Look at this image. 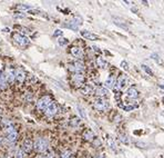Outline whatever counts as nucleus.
<instances>
[{
    "mask_svg": "<svg viewBox=\"0 0 164 158\" xmlns=\"http://www.w3.org/2000/svg\"><path fill=\"white\" fill-rule=\"evenodd\" d=\"M12 39L21 48H26L30 45V39L28 38L27 36L22 35V34H20V32H13V34H12Z\"/></svg>",
    "mask_w": 164,
    "mask_h": 158,
    "instance_id": "obj_1",
    "label": "nucleus"
},
{
    "mask_svg": "<svg viewBox=\"0 0 164 158\" xmlns=\"http://www.w3.org/2000/svg\"><path fill=\"white\" fill-rule=\"evenodd\" d=\"M49 148V142L44 137H39L35 142V150L37 153H46Z\"/></svg>",
    "mask_w": 164,
    "mask_h": 158,
    "instance_id": "obj_2",
    "label": "nucleus"
},
{
    "mask_svg": "<svg viewBox=\"0 0 164 158\" xmlns=\"http://www.w3.org/2000/svg\"><path fill=\"white\" fill-rule=\"evenodd\" d=\"M129 83V77L126 75H120L117 79V83H115V86H114V92L117 94L120 90H122L124 87H126V85Z\"/></svg>",
    "mask_w": 164,
    "mask_h": 158,
    "instance_id": "obj_3",
    "label": "nucleus"
},
{
    "mask_svg": "<svg viewBox=\"0 0 164 158\" xmlns=\"http://www.w3.org/2000/svg\"><path fill=\"white\" fill-rule=\"evenodd\" d=\"M93 107L99 111H106L110 108V103L104 98H97L93 101Z\"/></svg>",
    "mask_w": 164,
    "mask_h": 158,
    "instance_id": "obj_4",
    "label": "nucleus"
},
{
    "mask_svg": "<svg viewBox=\"0 0 164 158\" xmlns=\"http://www.w3.org/2000/svg\"><path fill=\"white\" fill-rule=\"evenodd\" d=\"M52 103H53V100L51 99L50 96H43V97H41V98L37 101V108L41 111H46V109H47Z\"/></svg>",
    "mask_w": 164,
    "mask_h": 158,
    "instance_id": "obj_5",
    "label": "nucleus"
},
{
    "mask_svg": "<svg viewBox=\"0 0 164 158\" xmlns=\"http://www.w3.org/2000/svg\"><path fill=\"white\" fill-rule=\"evenodd\" d=\"M84 80H86V77L83 75V72L72 74V76H71V81H72L74 87L77 88L83 87V86H84Z\"/></svg>",
    "mask_w": 164,
    "mask_h": 158,
    "instance_id": "obj_6",
    "label": "nucleus"
},
{
    "mask_svg": "<svg viewBox=\"0 0 164 158\" xmlns=\"http://www.w3.org/2000/svg\"><path fill=\"white\" fill-rule=\"evenodd\" d=\"M68 69L72 72V74H79V72H83L86 69L84 63L81 61H73L71 63H68Z\"/></svg>",
    "mask_w": 164,
    "mask_h": 158,
    "instance_id": "obj_7",
    "label": "nucleus"
},
{
    "mask_svg": "<svg viewBox=\"0 0 164 158\" xmlns=\"http://www.w3.org/2000/svg\"><path fill=\"white\" fill-rule=\"evenodd\" d=\"M81 25H82V19H81V18H79V17H75L74 19L69 20L68 22L63 24V27L69 28V29L73 30V31H78L79 27H80Z\"/></svg>",
    "mask_w": 164,
    "mask_h": 158,
    "instance_id": "obj_8",
    "label": "nucleus"
},
{
    "mask_svg": "<svg viewBox=\"0 0 164 158\" xmlns=\"http://www.w3.org/2000/svg\"><path fill=\"white\" fill-rule=\"evenodd\" d=\"M35 148V142H32L31 139H24V144H22V148L21 149L24 151V154H29V153H31V150Z\"/></svg>",
    "mask_w": 164,
    "mask_h": 158,
    "instance_id": "obj_9",
    "label": "nucleus"
},
{
    "mask_svg": "<svg viewBox=\"0 0 164 158\" xmlns=\"http://www.w3.org/2000/svg\"><path fill=\"white\" fill-rule=\"evenodd\" d=\"M70 54L75 59L80 60L83 58V50L80 47H77V46H73V47L70 48Z\"/></svg>",
    "mask_w": 164,
    "mask_h": 158,
    "instance_id": "obj_10",
    "label": "nucleus"
},
{
    "mask_svg": "<svg viewBox=\"0 0 164 158\" xmlns=\"http://www.w3.org/2000/svg\"><path fill=\"white\" fill-rule=\"evenodd\" d=\"M82 137L84 140L86 142H93L95 139L98 138L95 134L93 133V130H91V129H86V130L83 131V134H82Z\"/></svg>",
    "mask_w": 164,
    "mask_h": 158,
    "instance_id": "obj_11",
    "label": "nucleus"
},
{
    "mask_svg": "<svg viewBox=\"0 0 164 158\" xmlns=\"http://www.w3.org/2000/svg\"><path fill=\"white\" fill-rule=\"evenodd\" d=\"M44 113H46V116H47V117H49V118L53 117V116H55V115L58 113V105H57V104L53 101V103L51 104L50 106H49L47 109H46V111H44Z\"/></svg>",
    "mask_w": 164,
    "mask_h": 158,
    "instance_id": "obj_12",
    "label": "nucleus"
},
{
    "mask_svg": "<svg viewBox=\"0 0 164 158\" xmlns=\"http://www.w3.org/2000/svg\"><path fill=\"white\" fill-rule=\"evenodd\" d=\"M15 71H16V81L19 83H22L26 80V71L22 69V68H17V69H15Z\"/></svg>",
    "mask_w": 164,
    "mask_h": 158,
    "instance_id": "obj_13",
    "label": "nucleus"
},
{
    "mask_svg": "<svg viewBox=\"0 0 164 158\" xmlns=\"http://www.w3.org/2000/svg\"><path fill=\"white\" fill-rule=\"evenodd\" d=\"M4 77H6V80L7 83H11L16 80V71L13 70L12 68H7V70L4 72Z\"/></svg>",
    "mask_w": 164,
    "mask_h": 158,
    "instance_id": "obj_14",
    "label": "nucleus"
},
{
    "mask_svg": "<svg viewBox=\"0 0 164 158\" xmlns=\"http://www.w3.org/2000/svg\"><path fill=\"white\" fill-rule=\"evenodd\" d=\"M81 36L84 38V39H88V40H92V41H95V40H99V36L93 34V32L89 31V30H81L80 31Z\"/></svg>",
    "mask_w": 164,
    "mask_h": 158,
    "instance_id": "obj_15",
    "label": "nucleus"
},
{
    "mask_svg": "<svg viewBox=\"0 0 164 158\" xmlns=\"http://www.w3.org/2000/svg\"><path fill=\"white\" fill-rule=\"evenodd\" d=\"M125 95L131 100H135L137 98V96H139V91L135 87H129L125 91Z\"/></svg>",
    "mask_w": 164,
    "mask_h": 158,
    "instance_id": "obj_16",
    "label": "nucleus"
},
{
    "mask_svg": "<svg viewBox=\"0 0 164 158\" xmlns=\"http://www.w3.org/2000/svg\"><path fill=\"white\" fill-rule=\"evenodd\" d=\"M94 94L98 96L99 98H104L106 96L109 95V90H108V88L106 87H97L95 88V90H94Z\"/></svg>",
    "mask_w": 164,
    "mask_h": 158,
    "instance_id": "obj_17",
    "label": "nucleus"
},
{
    "mask_svg": "<svg viewBox=\"0 0 164 158\" xmlns=\"http://www.w3.org/2000/svg\"><path fill=\"white\" fill-rule=\"evenodd\" d=\"M94 90H95V88H94L92 85H90V83H86V85H84V86L81 87V89H80L82 95H90V94H94Z\"/></svg>",
    "mask_w": 164,
    "mask_h": 158,
    "instance_id": "obj_18",
    "label": "nucleus"
},
{
    "mask_svg": "<svg viewBox=\"0 0 164 158\" xmlns=\"http://www.w3.org/2000/svg\"><path fill=\"white\" fill-rule=\"evenodd\" d=\"M18 138V133L17 130L12 131L10 134L6 135V139H4V142H15Z\"/></svg>",
    "mask_w": 164,
    "mask_h": 158,
    "instance_id": "obj_19",
    "label": "nucleus"
},
{
    "mask_svg": "<svg viewBox=\"0 0 164 158\" xmlns=\"http://www.w3.org/2000/svg\"><path fill=\"white\" fill-rule=\"evenodd\" d=\"M115 78H114L113 76L112 75H110L108 78H106V83H104V85H106V88H110V89H112L113 88L114 89V86H115Z\"/></svg>",
    "mask_w": 164,
    "mask_h": 158,
    "instance_id": "obj_20",
    "label": "nucleus"
},
{
    "mask_svg": "<svg viewBox=\"0 0 164 158\" xmlns=\"http://www.w3.org/2000/svg\"><path fill=\"white\" fill-rule=\"evenodd\" d=\"M0 125H1V127L4 129H8V128H10V127L13 126V124H12V121L10 120V119L8 118H2L1 119V121H0Z\"/></svg>",
    "mask_w": 164,
    "mask_h": 158,
    "instance_id": "obj_21",
    "label": "nucleus"
},
{
    "mask_svg": "<svg viewBox=\"0 0 164 158\" xmlns=\"http://www.w3.org/2000/svg\"><path fill=\"white\" fill-rule=\"evenodd\" d=\"M16 9L19 12H21V11H30V10H32V7L31 6H29V4H18L16 6Z\"/></svg>",
    "mask_w": 164,
    "mask_h": 158,
    "instance_id": "obj_22",
    "label": "nucleus"
},
{
    "mask_svg": "<svg viewBox=\"0 0 164 158\" xmlns=\"http://www.w3.org/2000/svg\"><path fill=\"white\" fill-rule=\"evenodd\" d=\"M97 65H98L100 68H103V69L108 68V66H109L108 61H106L103 57H97Z\"/></svg>",
    "mask_w": 164,
    "mask_h": 158,
    "instance_id": "obj_23",
    "label": "nucleus"
},
{
    "mask_svg": "<svg viewBox=\"0 0 164 158\" xmlns=\"http://www.w3.org/2000/svg\"><path fill=\"white\" fill-rule=\"evenodd\" d=\"M106 142H108V145H109L110 149L112 150V151H114V153H117V144H115V142H114V139L112 138V137L108 136V138H106Z\"/></svg>",
    "mask_w": 164,
    "mask_h": 158,
    "instance_id": "obj_24",
    "label": "nucleus"
},
{
    "mask_svg": "<svg viewBox=\"0 0 164 158\" xmlns=\"http://www.w3.org/2000/svg\"><path fill=\"white\" fill-rule=\"evenodd\" d=\"M113 20H114L113 22H114L115 25H117V27L122 28V29H125V30H128V29H129V27H128V25L125 24V22H123L122 20H120L119 18H115V17H114Z\"/></svg>",
    "mask_w": 164,
    "mask_h": 158,
    "instance_id": "obj_25",
    "label": "nucleus"
},
{
    "mask_svg": "<svg viewBox=\"0 0 164 158\" xmlns=\"http://www.w3.org/2000/svg\"><path fill=\"white\" fill-rule=\"evenodd\" d=\"M80 123H81V119L79 118V117H72V118L70 119V121H69V125H70L71 127L75 128V127H78L79 125H80Z\"/></svg>",
    "mask_w": 164,
    "mask_h": 158,
    "instance_id": "obj_26",
    "label": "nucleus"
},
{
    "mask_svg": "<svg viewBox=\"0 0 164 158\" xmlns=\"http://www.w3.org/2000/svg\"><path fill=\"white\" fill-rule=\"evenodd\" d=\"M141 68H142V69L144 70V72L146 74V75L151 76V77H152V76H154V74H153V70L150 67H148V65H145V63H142V65H141Z\"/></svg>",
    "mask_w": 164,
    "mask_h": 158,
    "instance_id": "obj_27",
    "label": "nucleus"
},
{
    "mask_svg": "<svg viewBox=\"0 0 164 158\" xmlns=\"http://www.w3.org/2000/svg\"><path fill=\"white\" fill-rule=\"evenodd\" d=\"M119 139H120V142H123L124 145H129L130 144V138L125 134H120L119 135Z\"/></svg>",
    "mask_w": 164,
    "mask_h": 158,
    "instance_id": "obj_28",
    "label": "nucleus"
},
{
    "mask_svg": "<svg viewBox=\"0 0 164 158\" xmlns=\"http://www.w3.org/2000/svg\"><path fill=\"white\" fill-rule=\"evenodd\" d=\"M151 58H152L154 61H155L157 65H163V61H162V59H161V57L157 54H155V52H153V54H151Z\"/></svg>",
    "mask_w": 164,
    "mask_h": 158,
    "instance_id": "obj_29",
    "label": "nucleus"
},
{
    "mask_svg": "<svg viewBox=\"0 0 164 158\" xmlns=\"http://www.w3.org/2000/svg\"><path fill=\"white\" fill-rule=\"evenodd\" d=\"M6 87H7V80L4 74H0V89H4Z\"/></svg>",
    "mask_w": 164,
    "mask_h": 158,
    "instance_id": "obj_30",
    "label": "nucleus"
},
{
    "mask_svg": "<svg viewBox=\"0 0 164 158\" xmlns=\"http://www.w3.org/2000/svg\"><path fill=\"white\" fill-rule=\"evenodd\" d=\"M32 98H33V95H32V92H30V91H27V92L24 95V101H31Z\"/></svg>",
    "mask_w": 164,
    "mask_h": 158,
    "instance_id": "obj_31",
    "label": "nucleus"
},
{
    "mask_svg": "<svg viewBox=\"0 0 164 158\" xmlns=\"http://www.w3.org/2000/svg\"><path fill=\"white\" fill-rule=\"evenodd\" d=\"M77 108H78V111H79V114H80V116H81V118L86 119V111H84V109H83L80 105H77Z\"/></svg>",
    "mask_w": 164,
    "mask_h": 158,
    "instance_id": "obj_32",
    "label": "nucleus"
},
{
    "mask_svg": "<svg viewBox=\"0 0 164 158\" xmlns=\"http://www.w3.org/2000/svg\"><path fill=\"white\" fill-rule=\"evenodd\" d=\"M15 158H24V151L22 149H18L16 150V154H15Z\"/></svg>",
    "mask_w": 164,
    "mask_h": 158,
    "instance_id": "obj_33",
    "label": "nucleus"
},
{
    "mask_svg": "<svg viewBox=\"0 0 164 158\" xmlns=\"http://www.w3.org/2000/svg\"><path fill=\"white\" fill-rule=\"evenodd\" d=\"M120 67H121L123 70L128 71L129 70V63H128L126 60H122L121 63H120Z\"/></svg>",
    "mask_w": 164,
    "mask_h": 158,
    "instance_id": "obj_34",
    "label": "nucleus"
},
{
    "mask_svg": "<svg viewBox=\"0 0 164 158\" xmlns=\"http://www.w3.org/2000/svg\"><path fill=\"white\" fill-rule=\"evenodd\" d=\"M71 151L70 150H64V151H62L61 153V155H60V158H71Z\"/></svg>",
    "mask_w": 164,
    "mask_h": 158,
    "instance_id": "obj_35",
    "label": "nucleus"
},
{
    "mask_svg": "<svg viewBox=\"0 0 164 158\" xmlns=\"http://www.w3.org/2000/svg\"><path fill=\"white\" fill-rule=\"evenodd\" d=\"M58 44L60 46H66V45H68V39L64 37H60V38H58Z\"/></svg>",
    "mask_w": 164,
    "mask_h": 158,
    "instance_id": "obj_36",
    "label": "nucleus"
},
{
    "mask_svg": "<svg viewBox=\"0 0 164 158\" xmlns=\"http://www.w3.org/2000/svg\"><path fill=\"white\" fill-rule=\"evenodd\" d=\"M134 145L137 147H139V148H146V144L145 142H137V140H134Z\"/></svg>",
    "mask_w": 164,
    "mask_h": 158,
    "instance_id": "obj_37",
    "label": "nucleus"
},
{
    "mask_svg": "<svg viewBox=\"0 0 164 158\" xmlns=\"http://www.w3.org/2000/svg\"><path fill=\"white\" fill-rule=\"evenodd\" d=\"M62 35H63L62 30H59V29H57V30L53 32V36H55V37H59V38H60V37H62Z\"/></svg>",
    "mask_w": 164,
    "mask_h": 158,
    "instance_id": "obj_38",
    "label": "nucleus"
},
{
    "mask_svg": "<svg viewBox=\"0 0 164 158\" xmlns=\"http://www.w3.org/2000/svg\"><path fill=\"white\" fill-rule=\"evenodd\" d=\"M46 157L47 158H55V153L53 151H48L47 154H46Z\"/></svg>",
    "mask_w": 164,
    "mask_h": 158,
    "instance_id": "obj_39",
    "label": "nucleus"
},
{
    "mask_svg": "<svg viewBox=\"0 0 164 158\" xmlns=\"http://www.w3.org/2000/svg\"><path fill=\"white\" fill-rule=\"evenodd\" d=\"M13 17H15V18H24V17H26V15L18 12V13H15V15H13Z\"/></svg>",
    "mask_w": 164,
    "mask_h": 158,
    "instance_id": "obj_40",
    "label": "nucleus"
},
{
    "mask_svg": "<svg viewBox=\"0 0 164 158\" xmlns=\"http://www.w3.org/2000/svg\"><path fill=\"white\" fill-rule=\"evenodd\" d=\"M4 139L2 138V137H0V147L2 146V145H4Z\"/></svg>",
    "mask_w": 164,
    "mask_h": 158,
    "instance_id": "obj_41",
    "label": "nucleus"
},
{
    "mask_svg": "<svg viewBox=\"0 0 164 158\" xmlns=\"http://www.w3.org/2000/svg\"><path fill=\"white\" fill-rule=\"evenodd\" d=\"M98 158H106V154H99Z\"/></svg>",
    "mask_w": 164,
    "mask_h": 158,
    "instance_id": "obj_42",
    "label": "nucleus"
},
{
    "mask_svg": "<svg viewBox=\"0 0 164 158\" xmlns=\"http://www.w3.org/2000/svg\"><path fill=\"white\" fill-rule=\"evenodd\" d=\"M37 158H47V157H46V155H40V156H38Z\"/></svg>",
    "mask_w": 164,
    "mask_h": 158,
    "instance_id": "obj_43",
    "label": "nucleus"
},
{
    "mask_svg": "<svg viewBox=\"0 0 164 158\" xmlns=\"http://www.w3.org/2000/svg\"><path fill=\"white\" fill-rule=\"evenodd\" d=\"M132 11L134 12V13H137V10L135 8H132Z\"/></svg>",
    "mask_w": 164,
    "mask_h": 158,
    "instance_id": "obj_44",
    "label": "nucleus"
},
{
    "mask_svg": "<svg viewBox=\"0 0 164 158\" xmlns=\"http://www.w3.org/2000/svg\"><path fill=\"white\" fill-rule=\"evenodd\" d=\"M4 114V110H2V108H1V107H0V116H1V115Z\"/></svg>",
    "mask_w": 164,
    "mask_h": 158,
    "instance_id": "obj_45",
    "label": "nucleus"
},
{
    "mask_svg": "<svg viewBox=\"0 0 164 158\" xmlns=\"http://www.w3.org/2000/svg\"><path fill=\"white\" fill-rule=\"evenodd\" d=\"M124 2H125L126 4H132V2H130V1H124Z\"/></svg>",
    "mask_w": 164,
    "mask_h": 158,
    "instance_id": "obj_46",
    "label": "nucleus"
},
{
    "mask_svg": "<svg viewBox=\"0 0 164 158\" xmlns=\"http://www.w3.org/2000/svg\"><path fill=\"white\" fill-rule=\"evenodd\" d=\"M1 158H9V157H7V156H2Z\"/></svg>",
    "mask_w": 164,
    "mask_h": 158,
    "instance_id": "obj_47",
    "label": "nucleus"
},
{
    "mask_svg": "<svg viewBox=\"0 0 164 158\" xmlns=\"http://www.w3.org/2000/svg\"><path fill=\"white\" fill-rule=\"evenodd\" d=\"M0 70H1V63H0Z\"/></svg>",
    "mask_w": 164,
    "mask_h": 158,
    "instance_id": "obj_48",
    "label": "nucleus"
},
{
    "mask_svg": "<svg viewBox=\"0 0 164 158\" xmlns=\"http://www.w3.org/2000/svg\"><path fill=\"white\" fill-rule=\"evenodd\" d=\"M163 103H164V98H163Z\"/></svg>",
    "mask_w": 164,
    "mask_h": 158,
    "instance_id": "obj_49",
    "label": "nucleus"
}]
</instances>
